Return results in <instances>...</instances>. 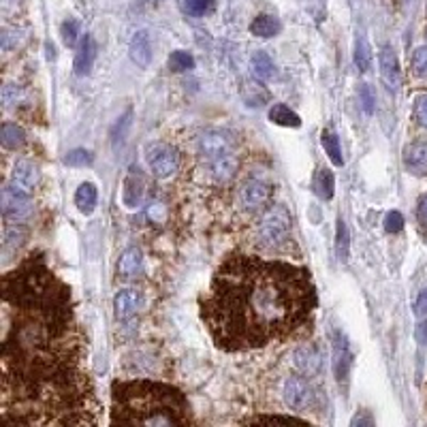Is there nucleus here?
Listing matches in <instances>:
<instances>
[{"mask_svg": "<svg viewBox=\"0 0 427 427\" xmlns=\"http://www.w3.org/2000/svg\"><path fill=\"white\" fill-rule=\"evenodd\" d=\"M128 51H130V60H133L137 66L145 68V66L150 64V60H152V43H150V36H148L145 30H139V32L130 38Z\"/></svg>", "mask_w": 427, "mask_h": 427, "instance_id": "17", "label": "nucleus"}, {"mask_svg": "<svg viewBox=\"0 0 427 427\" xmlns=\"http://www.w3.org/2000/svg\"><path fill=\"white\" fill-rule=\"evenodd\" d=\"M143 269V257H141V250L137 246L133 248H126L120 257V263H118V274L124 278V280H133L141 274Z\"/></svg>", "mask_w": 427, "mask_h": 427, "instance_id": "16", "label": "nucleus"}, {"mask_svg": "<svg viewBox=\"0 0 427 427\" xmlns=\"http://www.w3.org/2000/svg\"><path fill=\"white\" fill-rule=\"evenodd\" d=\"M415 118L423 128H427V94H419L415 98Z\"/></svg>", "mask_w": 427, "mask_h": 427, "instance_id": "41", "label": "nucleus"}, {"mask_svg": "<svg viewBox=\"0 0 427 427\" xmlns=\"http://www.w3.org/2000/svg\"><path fill=\"white\" fill-rule=\"evenodd\" d=\"M233 148H235V141L222 130H205L199 137V152L207 160H214L222 154H229V152H233Z\"/></svg>", "mask_w": 427, "mask_h": 427, "instance_id": "9", "label": "nucleus"}, {"mask_svg": "<svg viewBox=\"0 0 427 427\" xmlns=\"http://www.w3.org/2000/svg\"><path fill=\"white\" fill-rule=\"evenodd\" d=\"M353 366V353L349 338L342 331H334V374L338 381H344L349 376V370Z\"/></svg>", "mask_w": 427, "mask_h": 427, "instance_id": "13", "label": "nucleus"}, {"mask_svg": "<svg viewBox=\"0 0 427 427\" xmlns=\"http://www.w3.org/2000/svg\"><path fill=\"white\" fill-rule=\"evenodd\" d=\"M111 426H188L186 396L156 381H115L111 385Z\"/></svg>", "mask_w": 427, "mask_h": 427, "instance_id": "4", "label": "nucleus"}, {"mask_svg": "<svg viewBox=\"0 0 427 427\" xmlns=\"http://www.w3.org/2000/svg\"><path fill=\"white\" fill-rule=\"evenodd\" d=\"M92 160H94V156L88 150H71L64 156V163L68 167H86V165H92Z\"/></svg>", "mask_w": 427, "mask_h": 427, "instance_id": "33", "label": "nucleus"}, {"mask_svg": "<svg viewBox=\"0 0 427 427\" xmlns=\"http://www.w3.org/2000/svg\"><path fill=\"white\" fill-rule=\"evenodd\" d=\"M124 205L126 207H137L141 203V197H143V180L139 175V169H133V173L126 178V184H124Z\"/></svg>", "mask_w": 427, "mask_h": 427, "instance_id": "22", "label": "nucleus"}, {"mask_svg": "<svg viewBox=\"0 0 427 427\" xmlns=\"http://www.w3.org/2000/svg\"><path fill=\"white\" fill-rule=\"evenodd\" d=\"M214 9V0H186V11L195 17H201Z\"/></svg>", "mask_w": 427, "mask_h": 427, "instance_id": "37", "label": "nucleus"}, {"mask_svg": "<svg viewBox=\"0 0 427 427\" xmlns=\"http://www.w3.org/2000/svg\"><path fill=\"white\" fill-rule=\"evenodd\" d=\"M21 38H24L21 30H17V28H4L2 34H0L2 49H4V51H11L13 47H17V45L21 43Z\"/></svg>", "mask_w": 427, "mask_h": 427, "instance_id": "36", "label": "nucleus"}, {"mask_svg": "<svg viewBox=\"0 0 427 427\" xmlns=\"http://www.w3.org/2000/svg\"><path fill=\"white\" fill-rule=\"evenodd\" d=\"M417 340H419V344H426L427 342V321H423V323H419L417 325Z\"/></svg>", "mask_w": 427, "mask_h": 427, "instance_id": "46", "label": "nucleus"}, {"mask_svg": "<svg viewBox=\"0 0 427 427\" xmlns=\"http://www.w3.org/2000/svg\"><path fill=\"white\" fill-rule=\"evenodd\" d=\"M355 64L361 73L370 71L372 66V47L368 43L366 36H357V43H355Z\"/></svg>", "mask_w": 427, "mask_h": 427, "instance_id": "31", "label": "nucleus"}, {"mask_svg": "<svg viewBox=\"0 0 427 427\" xmlns=\"http://www.w3.org/2000/svg\"><path fill=\"white\" fill-rule=\"evenodd\" d=\"M417 216H419V222L427 227V195L421 197V201H419V207H417Z\"/></svg>", "mask_w": 427, "mask_h": 427, "instance_id": "45", "label": "nucleus"}, {"mask_svg": "<svg viewBox=\"0 0 427 427\" xmlns=\"http://www.w3.org/2000/svg\"><path fill=\"white\" fill-rule=\"evenodd\" d=\"M242 96L250 107H261L269 101V92L263 88V83L254 81V79H246L244 88H242Z\"/></svg>", "mask_w": 427, "mask_h": 427, "instance_id": "24", "label": "nucleus"}, {"mask_svg": "<svg viewBox=\"0 0 427 427\" xmlns=\"http://www.w3.org/2000/svg\"><path fill=\"white\" fill-rule=\"evenodd\" d=\"M426 36H427V34H426Z\"/></svg>", "mask_w": 427, "mask_h": 427, "instance_id": "47", "label": "nucleus"}, {"mask_svg": "<svg viewBox=\"0 0 427 427\" xmlns=\"http://www.w3.org/2000/svg\"><path fill=\"white\" fill-rule=\"evenodd\" d=\"M282 398H284V404L297 413H306L308 408L314 406V400H317V393L312 389V385L302 379V376H289L284 381V389H282Z\"/></svg>", "mask_w": 427, "mask_h": 427, "instance_id": "7", "label": "nucleus"}, {"mask_svg": "<svg viewBox=\"0 0 427 427\" xmlns=\"http://www.w3.org/2000/svg\"><path fill=\"white\" fill-rule=\"evenodd\" d=\"M96 199H98V195H96V186H94L92 182H83V184L77 188V192H75V205H77V210H79L81 214H86V216H90V214L94 212Z\"/></svg>", "mask_w": 427, "mask_h": 427, "instance_id": "21", "label": "nucleus"}, {"mask_svg": "<svg viewBox=\"0 0 427 427\" xmlns=\"http://www.w3.org/2000/svg\"><path fill=\"white\" fill-rule=\"evenodd\" d=\"M246 423H304L302 419H295V417H280V415H261V417H254V419H248Z\"/></svg>", "mask_w": 427, "mask_h": 427, "instance_id": "39", "label": "nucleus"}, {"mask_svg": "<svg viewBox=\"0 0 427 427\" xmlns=\"http://www.w3.org/2000/svg\"><path fill=\"white\" fill-rule=\"evenodd\" d=\"M269 120L278 126H287V128H299L302 126V118L291 109L287 107L284 103H278L269 109Z\"/></svg>", "mask_w": 427, "mask_h": 427, "instance_id": "23", "label": "nucleus"}, {"mask_svg": "<svg viewBox=\"0 0 427 427\" xmlns=\"http://www.w3.org/2000/svg\"><path fill=\"white\" fill-rule=\"evenodd\" d=\"M113 308H115V317L120 321H126L130 317L137 314V310L141 308V293L135 289H124L115 295L113 299Z\"/></svg>", "mask_w": 427, "mask_h": 427, "instance_id": "15", "label": "nucleus"}, {"mask_svg": "<svg viewBox=\"0 0 427 427\" xmlns=\"http://www.w3.org/2000/svg\"><path fill=\"white\" fill-rule=\"evenodd\" d=\"M2 426H94L98 400L83 361L0 368Z\"/></svg>", "mask_w": 427, "mask_h": 427, "instance_id": "3", "label": "nucleus"}, {"mask_svg": "<svg viewBox=\"0 0 427 427\" xmlns=\"http://www.w3.org/2000/svg\"><path fill=\"white\" fill-rule=\"evenodd\" d=\"M415 312H417V317L427 319V291H423V293L419 295V299H417V304H415Z\"/></svg>", "mask_w": 427, "mask_h": 427, "instance_id": "44", "label": "nucleus"}, {"mask_svg": "<svg viewBox=\"0 0 427 427\" xmlns=\"http://www.w3.org/2000/svg\"><path fill=\"white\" fill-rule=\"evenodd\" d=\"M321 143H323L327 156L331 158V163H334L336 167H342V165H344V156H342V148H340V139H338V135L331 133V130H323V135H321Z\"/></svg>", "mask_w": 427, "mask_h": 427, "instance_id": "29", "label": "nucleus"}, {"mask_svg": "<svg viewBox=\"0 0 427 427\" xmlns=\"http://www.w3.org/2000/svg\"><path fill=\"white\" fill-rule=\"evenodd\" d=\"M338 257L340 261H346L349 259V229H346V222L342 218H338Z\"/></svg>", "mask_w": 427, "mask_h": 427, "instance_id": "35", "label": "nucleus"}, {"mask_svg": "<svg viewBox=\"0 0 427 427\" xmlns=\"http://www.w3.org/2000/svg\"><path fill=\"white\" fill-rule=\"evenodd\" d=\"M94 58H96V43H94V38L90 34H86L81 45H79V49H77L75 62H73L75 73L77 75H88L92 64H94Z\"/></svg>", "mask_w": 427, "mask_h": 427, "instance_id": "19", "label": "nucleus"}, {"mask_svg": "<svg viewBox=\"0 0 427 427\" xmlns=\"http://www.w3.org/2000/svg\"><path fill=\"white\" fill-rule=\"evenodd\" d=\"M312 188L317 192V197H321L323 201H329L334 197V188H336V180L334 173L329 169H321L312 182Z\"/></svg>", "mask_w": 427, "mask_h": 427, "instance_id": "28", "label": "nucleus"}, {"mask_svg": "<svg viewBox=\"0 0 427 427\" xmlns=\"http://www.w3.org/2000/svg\"><path fill=\"white\" fill-rule=\"evenodd\" d=\"M404 165L408 167L411 173L415 175H426L427 173V141L413 143L404 150Z\"/></svg>", "mask_w": 427, "mask_h": 427, "instance_id": "18", "label": "nucleus"}, {"mask_svg": "<svg viewBox=\"0 0 427 427\" xmlns=\"http://www.w3.org/2000/svg\"><path fill=\"white\" fill-rule=\"evenodd\" d=\"M413 68H415V73L419 77L427 79V45L415 49V53H413Z\"/></svg>", "mask_w": 427, "mask_h": 427, "instance_id": "38", "label": "nucleus"}, {"mask_svg": "<svg viewBox=\"0 0 427 427\" xmlns=\"http://www.w3.org/2000/svg\"><path fill=\"white\" fill-rule=\"evenodd\" d=\"M259 235L265 246L276 248V246L284 244L291 235V214L287 212V207L274 205L272 210H267L261 218Z\"/></svg>", "mask_w": 427, "mask_h": 427, "instance_id": "5", "label": "nucleus"}, {"mask_svg": "<svg viewBox=\"0 0 427 427\" xmlns=\"http://www.w3.org/2000/svg\"><path fill=\"white\" fill-rule=\"evenodd\" d=\"M169 68H171L173 73L190 71V68H195V58H192L188 51L178 49V51H173V53L169 56Z\"/></svg>", "mask_w": 427, "mask_h": 427, "instance_id": "32", "label": "nucleus"}, {"mask_svg": "<svg viewBox=\"0 0 427 427\" xmlns=\"http://www.w3.org/2000/svg\"><path fill=\"white\" fill-rule=\"evenodd\" d=\"M379 66H381V77H383L385 86L391 92H398L400 86H402V71H400L398 53L389 45L381 49V53H379Z\"/></svg>", "mask_w": 427, "mask_h": 427, "instance_id": "10", "label": "nucleus"}, {"mask_svg": "<svg viewBox=\"0 0 427 427\" xmlns=\"http://www.w3.org/2000/svg\"><path fill=\"white\" fill-rule=\"evenodd\" d=\"M145 160L150 165V171L154 173V178L158 180H165V178H171L178 167H180V154L173 145L169 143H152L148 148V154H145Z\"/></svg>", "mask_w": 427, "mask_h": 427, "instance_id": "6", "label": "nucleus"}, {"mask_svg": "<svg viewBox=\"0 0 427 427\" xmlns=\"http://www.w3.org/2000/svg\"><path fill=\"white\" fill-rule=\"evenodd\" d=\"M13 188L21 190V192H28L32 195L34 186L38 184V169L36 165H32L30 160H17L15 167H13V173H11V182H9Z\"/></svg>", "mask_w": 427, "mask_h": 427, "instance_id": "14", "label": "nucleus"}, {"mask_svg": "<svg viewBox=\"0 0 427 427\" xmlns=\"http://www.w3.org/2000/svg\"><path fill=\"white\" fill-rule=\"evenodd\" d=\"M28 240V229L19 222L9 225L4 229V250H17L19 246H24V242Z\"/></svg>", "mask_w": 427, "mask_h": 427, "instance_id": "30", "label": "nucleus"}, {"mask_svg": "<svg viewBox=\"0 0 427 427\" xmlns=\"http://www.w3.org/2000/svg\"><path fill=\"white\" fill-rule=\"evenodd\" d=\"M0 143L6 148V150H19L24 143H26V133L21 126L13 124V122H6L2 124L0 128Z\"/></svg>", "mask_w": 427, "mask_h": 427, "instance_id": "25", "label": "nucleus"}, {"mask_svg": "<svg viewBox=\"0 0 427 427\" xmlns=\"http://www.w3.org/2000/svg\"><path fill=\"white\" fill-rule=\"evenodd\" d=\"M272 199V186L261 180H250L242 186V205L248 212H259Z\"/></svg>", "mask_w": 427, "mask_h": 427, "instance_id": "11", "label": "nucleus"}, {"mask_svg": "<svg viewBox=\"0 0 427 427\" xmlns=\"http://www.w3.org/2000/svg\"><path fill=\"white\" fill-rule=\"evenodd\" d=\"M19 96H21V90H19V86H15V83H6V86H4V90H2V101H4V107H11L13 103H17V101H19Z\"/></svg>", "mask_w": 427, "mask_h": 427, "instance_id": "42", "label": "nucleus"}, {"mask_svg": "<svg viewBox=\"0 0 427 427\" xmlns=\"http://www.w3.org/2000/svg\"><path fill=\"white\" fill-rule=\"evenodd\" d=\"M252 73H254V77L257 79H261V81H267V79H272L274 75H276V66H274V60L265 53V51H257L254 56H252Z\"/></svg>", "mask_w": 427, "mask_h": 427, "instance_id": "27", "label": "nucleus"}, {"mask_svg": "<svg viewBox=\"0 0 427 427\" xmlns=\"http://www.w3.org/2000/svg\"><path fill=\"white\" fill-rule=\"evenodd\" d=\"M317 308L306 267L250 254L229 257L201 302V319L225 353L263 349L297 331Z\"/></svg>", "mask_w": 427, "mask_h": 427, "instance_id": "1", "label": "nucleus"}, {"mask_svg": "<svg viewBox=\"0 0 427 427\" xmlns=\"http://www.w3.org/2000/svg\"><path fill=\"white\" fill-rule=\"evenodd\" d=\"M280 21L278 17L274 15H259L252 24H250V32L254 36H261V38H269V36H276L280 32Z\"/></svg>", "mask_w": 427, "mask_h": 427, "instance_id": "26", "label": "nucleus"}, {"mask_svg": "<svg viewBox=\"0 0 427 427\" xmlns=\"http://www.w3.org/2000/svg\"><path fill=\"white\" fill-rule=\"evenodd\" d=\"M32 197L6 184L2 188V216L13 222H21L32 214Z\"/></svg>", "mask_w": 427, "mask_h": 427, "instance_id": "8", "label": "nucleus"}, {"mask_svg": "<svg viewBox=\"0 0 427 427\" xmlns=\"http://www.w3.org/2000/svg\"><path fill=\"white\" fill-rule=\"evenodd\" d=\"M293 359H295V368H297L304 376H308V379L319 376L321 370H323V355H321V351H319L314 344H304V346H299V349L295 351Z\"/></svg>", "mask_w": 427, "mask_h": 427, "instance_id": "12", "label": "nucleus"}, {"mask_svg": "<svg viewBox=\"0 0 427 427\" xmlns=\"http://www.w3.org/2000/svg\"><path fill=\"white\" fill-rule=\"evenodd\" d=\"M210 165H212V175H214V180H218V182H229V180L235 175V171H237V156H235L233 152H229V154H222V156L210 160Z\"/></svg>", "mask_w": 427, "mask_h": 427, "instance_id": "20", "label": "nucleus"}, {"mask_svg": "<svg viewBox=\"0 0 427 427\" xmlns=\"http://www.w3.org/2000/svg\"><path fill=\"white\" fill-rule=\"evenodd\" d=\"M2 302L9 325L0 366L83 359L71 289L49 269L45 257L30 254L2 276Z\"/></svg>", "mask_w": 427, "mask_h": 427, "instance_id": "2", "label": "nucleus"}, {"mask_svg": "<svg viewBox=\"0 0 427 427\" xmlns=\"http://www.w3.org/2000/svg\"><path fill=\"white\" fill-rule=\"evenodd\" d=\"M359 94H361V101H364V109H366L368 113H372V111H374V96H372L370 86H364Z\"/></svg>", "mask_w": 427, "mask_h": 427, "instance_id": "43", "label": "nucleus"}, {"mask_svg": "<svg viewBox=\"0 0 427 427\" xmlns=\"http://www.w3.org/2000/svg\"><path fill=\"white\" fill-rule=\"evenodd\" d=\"M60 32H62L64 45H66V47H75L77 36H79V21H77V19H66V21L62 24Z\"/></svg>", "mask_w": 427, "mask_h": 427, "instance_id": "34", "label": "nucleus"}, {"mask_svg": "<svg viewBox=\"0 0 427 427\" xmlns=\"http://www.w3.org/2000/svg\"><path fill=\"white\" fill-rule=\"evenodd\" d=\"M404 229V216L400 212H389L385 216V231L387 233H400Z\"/></svg>", "mask_w": 427, "mask_h": 427, "instance_id": "40", "label": "nucleus"}]
</instances>
